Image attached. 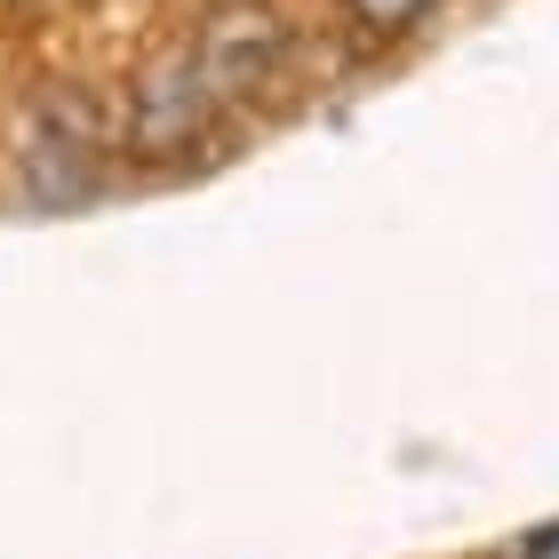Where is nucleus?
I'll use <instances>...</instances> for the list:
<instances>
[{
    "label": "nucleus",
    "instance_id": "1",
    "mask_svg": "<svg viewBox=\"0 0 559 559\" xmlns=\"http://www.w3.org/2000/svg\"><path fill=\"white\" fill-rule=\"evenodd\" d=\"M233 129V112H224V96L209 88V72H200L192 48H160L129 96L112 105V144L129 168H152V176H176L192 160H209Z\"/></svg>",
    "mask_w": 559,
    "mask_h": 559
},
{
    "label": "nucleus",
    "instance_id": "2",
    "mask_svg": "<svg viewBox=\"0 0 559 559\" xmlns=\"http://www.w3.org/2000/svg\"><path fill=\"white\" fill-rule=\"evenodd\" d=\"M112 105L96 96L88 81H48L33 96V120H24V144H16V185L33 209H88L96 192L112 185Z\"/></svg>",
    "mask_w": 559,
    "mask_h": 559
},
{
    "label": "nucleus",
    "instance_id": "3",
    "mask_svg": "<svg viewBox=\"0 0 559 559\" xmlns=\"http://www.w3.org/2000/svg\"><path fill=\"white\" fill-rule=\"evenodd\" d=\"M185 48L200 57L209 88L224 96V112H257L264 96H280L296 81V57H304V40H296V24H288L280 0H216V9L192 24Z\"/></svg>",
    "mask_w": 559,
    "mask_h": 559
},
{
    "label": "nucleus",
    "instance_id": "4",
    "mask_svg": "<svg viewBox=\"0 0 559 559\" xmlns=\"http://www.w3.org/2000/svg\"><path fill=\"white\" fill-rule=\"evenodd\" d=\"M336 16H344L360 40H376V48H400V40H416L424 24L440 16V0H336Z\"/></svg>",
    "mask_w": 559,
    "mask_h": 559
},
{
    "label": "nucleus",
    "instance_id": "5",
    "mask_svg": "<svg viewBox=\"0 0 559 559\" xmlns=\"http://www.w3.org/2000/svg\"><path fill=\"white\" fill-rule=\"evenodd\" d=\"M503 559H559V520H544V527H527V536H512V551Z\"/></svg>",
    "mask_w": 559,
    "mask_h": 559
},
{
    "label": "nucleus",
    "instance_id": "6",
    "mask_svg": "<svg viewBox=\"0 0 559 559\" xmlns=\"http://www.w3.org/2000/svg\"><path fill=\"white\" fill-rule=\"evenodd\" d=\"M440 9H448V0H440Z\"/></svg>",
    "mask_w": 559,
    "mask_h": 559
}]
</instances>
